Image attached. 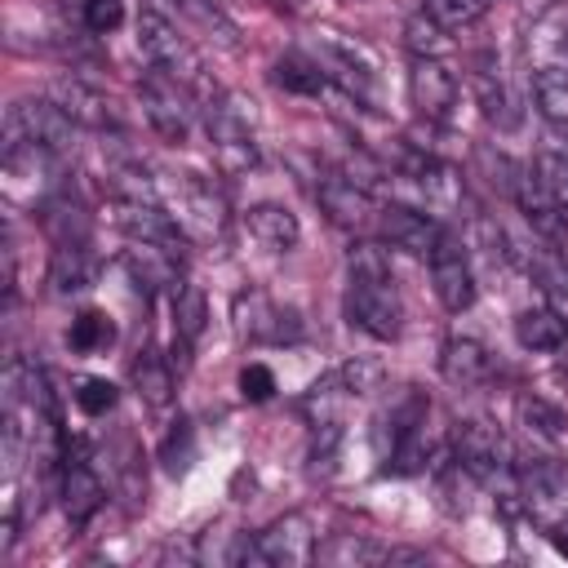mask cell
I'll return each instance as SVG.
<instances>
[{
	"label": "cell",
	"mask_w": 568,
	"mask_h": 568,
	"mask_svg": "<svg viewBox=\"0 0 568 568\" xmlns=\"http://www.w3.org/2000/svg\"><path fill=\"white\" fill-rule=\"evenodd\" d=\"M271 9H280V13H302L306 9V0H266Z\"/></svg>",
	"instance_id": "7dc6e473"
},
{
	"label": "cell",
	"mask_w": 568,
	"mask_h": 568,
	"mask_svg": "<svg viewBox=\"0 0 568 568\" xmlns=\"http://www.w3.org/2000/svg\"><path fill=\"white\" fill-rule=\"evenodd\" d=\"M271 80H275L284 93H297V98H320V93L333 84L328 71L320 67V58H306V53H284V58H275Z\"/></svg>",
	"instance_id": "4316f807"
},
{
	"label": "cell",
	"mask_w": 568,
	"mask_h": 568,
	"mask_svg": "<svg viewBox=\"0 0 568 568\" xmlns=\"http://www.w3.org/2000/svg\"><path fill=\"white\" fill-rule=\"evenodd\" d=\"M120 18H124V0H80V22H84L93 36L115 31Z\"/></svg>",
	"instance_id": "f6af8a7d"
},
{
	"label": "cell",
	"mask_w": 568,
	"mask_h": 568,
	"mask_svg": "<svg viewBox=\"0 0 568 568\" xmlns=\"http://www.w3.org/2000/svg\"><path fill=\"white\" fill-rule=\"evenodd\" d=\"M138 98H142L146 124H151L164 142L182 146V142L191 138V129H195V93H191L182 80H173V75H164V71L151 67V71L142 75V84H138Z\"/></svg>",
	"instance_id": "8992f818"
},
{
	"label": "cell",
	"mask_w": 568,
	"mask_h": 568,
	"mask_svg": "<svg viewBox=\"0 0 568 568\" xmlns=\"http://www.w3.org/2000/svg\"><path fill=\"white\" fill-rule=\"evenodd\" d=\"M515 342L524 351H564L568 324L555 306H528V311L515 315Z\"/></svg>",
	"instance_id": "484cf974"
},
{
	"label": "cell",
	"mask_w": 568,
	"mask_h": 568,
	"mask_svg": "<svg viewBox=\"0 0 568 568\" xmlns=\"http://www.w3.org/2000/svg\"><path fill=\"white\" fill-rule=\"evenodd\" d=\"M346 320L377 342H395L404 328V302L382 244L359 240L346 253Z\"/></svg>",
	"instance_id": "6da1fadb"
},
{
	"label": "cell",
	"mask_w": 568,
	"mask_h": 568,
	"mask_svg": "<svg viewBox=\"0 0 568 568\" xmlns=\"http://www.w3.org/2000/svg\"><path fill=\"white\" fill-rule=\"evenodd\" d=\"M204 324H209V297H204V288H195V284H178V293H173V368L182 373L191 359V346L200 342V333H204Z\"/></svg>",
	"instance_id": "d6986e66"
},
{
	"label": "cell",
	"mask_w": 568,
	"mask_h": 568,
	"mask_svg": "<svg viewBox=\"0 0 568 568\" xmlns=\"http://www.w3.org/2000/svg\"><path fill=\"white\" fill-rule=\"evenodd\" d=\"M155 186H160V204L178 217V226L186 231V240L217 244V240L226 235V226H231L226 200H222L204 178H191V173H160Z\"/></svg>",
	"instance_id": "7a4b0ae2"
},
{
	"label": "cell",
	"mask_w": 568,
	"mask_h": 568,
	"mask_svg": "<svg viewBox=\"0 0 568 568\" xmlns=\"http://www.w3.org/2000/svg\"><path fill=\"white\" fill-rule=\"evenodd\" d=\"M244 226H248V235H253L262 248H271V253H288V248L302 240V222H297V213L284 209V204H275V200L253 204V209L244 213Z\"/></svg>",
	"instance_id": "603a6c76"
},
{
	"label": "cell",
	"mask_w": 568,
	"mask_h": 568,
	"mask_svg": "<svg viewBox=\"0 0 568 568\" xmlns=\"http://www.w3.org/2000/svg\"><path fill=\"white\" fill-rule=\"evenodd\" d=\"M404 44L413 49V58H448L457 49L448 27H439L430 13H417V18L404 22Z\"/></svg>",
	"instance_id": "d590c367"
},
{
	"label": "cell",
	"mask_w": 568,
	"mask_h": 568,
	"mask_svg": "<svg viewBox=\"0 0 568 568\" xmlns=\"http://www.w3.org/2000/svg\"><path fill=\"white\" fill-rule=\"evenodd\" d=\"M257 550H262V564L271 568H302L315 559V524L311 515L302 510H288L280 519H271L262 532H257Z\"/></svg>",
	"instance_id": "7c38bea8"
},
{
	"label": "cell",
	"mask_w": 568,
	"mask_h": 568,
	"mask_svg": "<svg viewBox=\"0 0 568 568\" xmlns=\"http://www.w3.org/2000/svg\"><path fill=\"white\" fill-rule=\"evenodd\" d=\"M453 462H462L479 484H497L515 475L510 439L493 422H479V417L453 426Z\"/></svg>",
	"instance_id": "52a82bcc"
},
{
	"label": "cell",
	"mask_w": 568,
	"mask_h": 568,
	"mask_svg": "<svg viewBox=\"0 0 568 568\" xmlns=\"http://www.w3.org/2000/svg\"><path fill=\"white\" fill-rule=\"evenodd\" d=\"M111 342H115V324H111V315H102V311H80V315L71 320V328H67V346L80 351V355L106 351Z\"/></svg>",
	"instance_id": "8d00e7d4"
},
{
	"label": "cell",
	"mask_w": 568,
	"mask_h": 568,
	"mask_svg": "<svg viewBox=\"0 0 568 568\" xmlns=\"http://www.w3.org/2000/svg\"><path fill=\"white\" fill-rule=\"evenodd\" d=\"M178 257L182 253H169V248H160V244H142V240H133L129 248H124V257H120V266H124V275L138 284V293H146V297H155V293H178Z\"/></svg>",
	"instance_id": "2e32d148"
},
{
	"label": "cell",
	"mask_w": 568,
	"mask_h": 568,
	"mask_svg": "<svg viewBox=\"0 0 568 568\" xmlns=\"http://www.w3.org/2000/svg\"><path fill=\"white\" fill-rule=\"evenodd\" d=\"M133 31H138V49H142V58H146L155 71H164V75L182 80L191 93H204V98H209V80H204L200 53L191 49V40L178 31V22H173L164 9L146 4V9L138 13Z\"/></svg>",
	"instance_id": "3957f363"
},
{
	"label": "cell",
	"mask_w": 568,
	"mask_h": 568,
	"mask_svg": "<svg viewBox=\"0 0 568 568\" xmlns=\"http://www.w3.org/2000/svg\"><path fill=\"white\" fill-rule=\"evenodd\" d=\"M315 559L320 564H333V568H364V564H386L390 559V546L368 541V537H355V532H333L315 550Z\"/></svg>",
	"instance_id": "f1b7e54d"
},
{
	"label": "cell",
	"mask_w": 568,
	"mask_h": 568,
	"mask_svg": "<svg viewBox=\"0 0 568 568\" xmlns=\"http://www.w3.org/2000/svg\"><path fill=\"white\" fill-rule=\"evenodd\" d=\"M337 373H342V382L351 386V395H355V399H359V395H373V390H382V382H386V368H382L377 359H364V355L346 359Z\"/></svg>",
	"instance_id": "7bdbcfd3"
},
{
	"label": "cell",
	"mask_w": 568,
	"mask_h": 568,
	"mask_svg": "<svg viewBox=\"0 0 568 568\" xmlns=\"http://www.w3.org/2000/svg\"><path fill=\"white\" fill-rule=\"evenodd\" d=\"M426 13H430L439 27L462 31V27H470V22H479V18L488 13V0H426Z\"/></svg>",
	"instance_id": "ab89813d"
},
{
	"label": "cell",
	"mask_w": 568,
	"mask_h": 568,
	"mask_svg": "<svg viewBox=\"0 0 568 568\" xmlns=\"http://www.w3.org/2000/svg\"><path fill=\"white\" fill-rule=\"evenodd\" d=\"M53 102H58L75 124H84V129H120V111H115V102H111L102 89L84 84L80 75H62V80H53Z\"/></svg>",
	"instance_id": "e0dca14e"
},
{
	"label": "cell",
	"mask_w": 568,
	"mask_h": 568,
	"mask_svg": "<svg viewBox=\"0 0 568 568\" xmlns=\"http://www.w3.org/2000/svg\"><path fill=\"white\" fill-rule=\"evenodd\" d=\"M515 204L524 209V217H528L541 235H559V231H564V213L555 209V200H550V191H546V182H541L537 164H524V169H519Z\"/></svg>",
	"instance_id": "d4e9b609"
},
{
	"label": "cell",
	"mask_w": 568,
	"mask_h": 568,
	"mask_svg": "<svg viewBox=\"0 0 568 568\" xmlns=\"http://www.w3.org/2000/svg\"><path fill=\"white\" fill-rule=\"evenodd\" d=\"M377 231L390 248H404L413 257H430L435 244L444 240V226L426 209H408V204H386L377 213Z\"/></svg>",
	"instance_id": "9a60e30c"
},
{
	"label": "cell",
	"mask_w": 568,
	"mask_h": 568,
	"mask_svg": "<svg viewBox=\"0 0 568 568\" xmlns=\"http://www.w3.org/2000/svg\"><path fill=\"white\" fill-rule=\"evenodd\" d=\"M133 390L142 395L146 408H169V399H173V359H164L160 351H138Z\"/></svg>",
	"instance_id": "83f0119b"
},
{
	"label": "cell",
	"mask_w": 568,
	"mask_h": 568,
	"mask_svg": "<svg viewBox=\"0 0 568 568\" xmlns=\"http://www.w3.org/2000/svg\"><path fill=\"white\" fill-rule=\"evenodd\" d=\"M475 169L484 173V182L493 186V191H501V195H510L515 200V182H519V160H510L506 151H493V146H475Z\"/></svg>",
	"instance_id": "74e56055"
},
{
	"label": "cell",
	"mask_w": 568,
	"mask_h": 568,
	"mask_svg": "<svg viewBox=\"0 0 568 568\" xmlns=\"http://www.w3.org/2000/svg\"><path fill=\"white\" fill-rule=\"evenodd\" d=\"M71 133L75 120L53 102V98H18L4 115V133H0V155L13 151H49V155H67L71 151Z\"/></svg>",
	"instance_id": "277c9868"
},
{
	"label": "cell",
	"mask_w": 568,
	"mask_h": 568,
	"mask_svg": "<svg viewBox=\"0 0 568 568\" xmlns=\"http://www.w3.org/2000/svg\"><path fill=\"white\" fill-rule=\"evenodd\" d=\"M320 67L328 71V80L342 84L346 98H355V106H377V75L359 44L342 40L337 31H320Z\"/></svg>",
	"instance_id": "9c48e42d"
},
{
	"label": "cell",
	"mask_w": 568,
	"mask_h": 568,
	"mask_svg": "<svg viewBox=\"0 0 568 568\" xmlns=\"http://www.w3.org/2000/svg\"><path fill=\"white\" fill-rule=\"evenodd\" d=\"M111 222H115L129 240L160 244V248H169V253H182V244H186V231L178 226V217H173L164 204H155V200H124V195H115Z\"/></svg>",
	"instance_id": "8fae6325"
},
{
	"label": "cell",
	"mask_w": 568,
	"mask_h": 568,
	"mask_svg": "<svg viewBox=\"0 0 568 568\" xmlns=\"http://www.w3.org/2000/svg\"><path fill=\"white\" fill-rule=\"evenodd\" d=\"M355 395H351V386L342 382V373L333 368V373H324L311 390H306V399H302V408H306V417H311V426H328V422H342V413H346V404H351Z\"/></svg>",
	"instance_id": "f546056e"
},
{
	"label": "cell",
	"mask_w": 568,
	"mask_h": 568,
	"mask_svg": "<svg viewBox=\"0 0 568 568\" xmlns=\"http://www.w3.org/2000/svg\"><path fill=\"white\" fill-rule=\"evenodd\" d=\"M67 466H62V510H67V519L80 528V524H89L98 510H102V501H106V488H102V479H98V470L75 453H67L62 457Z\"/></svg>",
	"instance_id": "ac0fdd59"
},
{
	"label": "cell",
	"mask_w": 568,
	"mask_h": 568,
	"mask_svg": "<svg viewBox=\"0 0 568 568\" xmlns=\"http://www.w3.org/2000/svg\"><path fill=\"white\" fill-rule=\"evenodd\" d=\"M515 413H519L524 430H528V435H537V439H546V444H559V439L568 435L564 413H559L550 399H541V395H519Z\"/></svg>",
	"instance_id": "e575fe53"
},
{
	"label": "cell",
	"mask_w": 568,
	"mask_h": 568,
	"mask_svg": "<svg viewBox=\"0 0 568 568\" xmlns=\"http://www.w3.org/2000/svg\"><path fill=\"white\" fill-rule=\"evenodd\" d=\"M439 373H444L448 386L470 390V386H484L493 377V355L475 337H448L444 351H439Z\"/></svg>",
	"instance_id": "ffe728a7"
},
{
	"label": "cell",
	"mask_w": 568,
	"mask_h": 568,
	"mask_svg": "<svg viewBox=\"0 0 568 568\" xmlns=\"http://www.w3.org/2000/svg\"><path fill=\"white\" fill-rule=\"evenodd\" d=\"M191 457H195V430H191L186 417H178L173 430H169L164 444H160V462H164L173 475H182V470L191 466Z\"/></svg>",
	"instance_id": "60d3db41"
},
{
	"label": "cell",
	"mask_w": 568,
	"mask_h": 568,
	"mask_svg": "<svg viewBox=\"0 0 568 568\" xmlns=\"http://www.w3.org/2000/svg\"><path fill=\"white\" fill-rule=\"evenodd\" d=\"M532 102L550 124H568V67H537L532 71Z\"/></svg>",
	"instance_id": "d6a6232c"
},
{
	"label": "cell",
	"mask_w": 568,
	"mask_h": 568,
	"mask_svg": "<svg viewBox=\"0 0 568 568\" xmlns=\"http://www.w3.org/2000/svg\"><path fill=\"white\" fill-rule=\"evenodd\" d=\"M382 462H386V475H422V470L430 466V439H426V422H422V426L399 430V435L386 444Z\"/></svg>",
	"instance_id": "4dcf8cb0"
},
{
	"label": "cell",
	"mask_w": 568,
	"mask_h": 568,
	"mask_svg": "<svg viewBox=\"0 0 568 568\" xmlns=\"http://www.w3.org/2000/svg\"><path fill=\"white\" fill-rule=\"evenodd\" d=\"M470 89H475V98H479L484 120H493V124H501V129H510V124L519 120V115H515V102H510V93H506V84H501L497 71L475 67V71H470Z\"/></svg>",
	"instance_id": "836d02e7"
},
{
	"label": "cell",
	"mask_w": 568,
	"mask_h": 568,
	"mask_svg": "<svg viewBox=\"0 0 568 568\" xmlns=\"http://www.w3.org/2000/svg\"><path fill=\"white\" fill-rule=\"evenodd\" d=\"M430 284H435V297L444 302V311H453V315L470 311V306H475V297H479L475 266H470L466 248H462L448 231H444V240H439V244H435V253H430Z\"/></svg>",
	"instance_id": "30bf717a"
},
{
	"label": "cell",
	"mask_w": 568,
	"mask_h": 568,
	"mask_svg": "<svg viewBox=\"0 0 568 568\" xmlns=\"http://www.w3.org/2000/svg\"><path fill=\"white\" fill-rule=\"evenodd\" d=\"M315 200H320V209L328 213V222L342 226V231H368V226L377 222L373 191L359 186L351 173H328V178H320Z\"/></svg>",
	"instance_id": "4fadbf2b"
},
{
	"label": "cell",
	"mask_w": 568,
	"mask_h": 568,
	"mask_svg": "<svg viewBox=\"0 0 568 568\" xmlns=\"http://www.w3.org/2000/svg\"><path fill=\"white\" fill-rule=\"evenodd\" d=\"M115 404H120L115 382H106V377H80L75 382V408L84 417H106Z\"/></svg>",
	"instance_id": "f35d334b"
},
{
	"label": "cell",
	"mask_w": 568,
	"mask_h": 568,
	"mask_svg": "<svg viewBox=\"0 0 568 568\" xmlns=\"http://www.w3.org/2000/svg\"><path fill=\"white\" fill-rule=\"evenodd\" d=\"M178 13H186L191 27H200L209 40H217L222 49H240V27L226 18V9L217 0H173Z\"/></svg>",
	"instance_id": "1f68e13d"
},
{
	"label": "cell",
	"mask_w": 568,
	"mask_h": 568,
	"mask_svg": "<svg viewBox=\"0 0 568 568\" xmlns=\"http://www.w3.org/2000/svg\"><path fill=\"white\" fill-rule=\"evenodd\" d=\"M235 333L253 346H293L302 342V315L293 306H280L262 288H244L235 297Z\"/></svg>",
	"instance_id": "ba28073f"
},
{
	"label": "cell",
	"mask_w": 568,
	"mask_h": 568,
	"mask_svg": "<svg viewBox=\"0 0 568 568\" xmlns=\"http://www.w3.org/2000/svg\"><path fill=\"white\" fill-rule=\"evenodd\" d=\"M49 293L53 297H80L93 288L98 280V262L89 253V244H58L49 257Z\"/></svg>",
	"instance_id": "7402d4cb"
},
{
	"label": "cell",
	"mask_w": 568,
	"mask_h": 568,
	"mask_svg": "<svg viewBox=\"0 0 568 568\" xmlns=\"http://www.w3.org/2000/svg\"><path fill=\"white\" fill-rule=\"evenodd\" d=\"M240 395H244L248 404H266V399L275 395V373H271L266 364H244V368H240Z\"/></svg>",
	"instance_id": "bcb514c9"
},
{
	"label": "cell",
	"mask_w": 568,
	"mask_h": 568,
	"mask_svg": "<svg viewBox=\"0 0 568 568\" xmlns=\"http://www.w3.org/2000/svg\"><path fill=\"white\" fill-rule=\"evenodd\" d=\"M111 457H115V488L129 497V501H138L142 497V488H146V479H142V470H138V453H133V444L129 439H120L115 448H106Z\"/></svg>",
	"instance_id": "ee69618b"
},
{
	"label": "cell",
	"mask_w": 568,
	"mask_h": 568,
	"mask_svg": "<svg viewBox=\"0 0 568 568\" xmlns=\"http://www.w3.org/2000/svg\"><path fill=\"white\" fill-rule=\"evenodd\" d=\"M515 484H519V501L528 510L550 506V501H568V466L555 457L515 462Z\"/></svg>",
	"instance_id": "44dd1931"
},
{
	"label": "cell",
	"mask_w": 568,
	"mask_h": 568,
	"mask_svg": "<svg viewBox=\"0 0 568 568\" xmlns=\"http://www.w3.org/2000/svg\"><path fill=\"white\" fill-rule=\"evenodd\" d=\"M537 173H541V182H546V191H550L555 209H559V213H564V222H568V155H559V151L537 155Z\"/></svg>",
	"instance_id": "b9f144b4"
},
{
	"label": "cell",
	"mask_w": 568,
	"mask_h": 568,
	"mask_svg": "<svg viewBox=\"0 0 568 568\" xmlns=\"http://www.w3.org/2000/svg\"><path fill=\"white\" fill-rule=\"evenodd\" d=\"M204 129H209V146L222 173H248L257 164V138H253V102H244L240 93H217L204 106Z\"/></svg>",
	"instance_id": "5b68a950"
},
{
	"label": "cell",
	"mask_w": 568,
	"mask_h": 568,
	"mask_svg": "<svg viewBox=\"0 0 568 568\" xmlns=\"http://www.w3.org/2000/svg\"><path fill=\"white\" fill-rule=\"evenodd\" d=\"M408 98H413L422 120L444 124L453 115V106H457V75L444 67V58H413Z\"/></svg>",
	"instance_id": "5bb4252c"
},
{
	"label": "cell",
	"mask_w": 568,
	"mask_h": 568,
	"mask_svg": "<svg viewBox=\"0 0 568 568\" xmlns=\"http://www.w3.org/2000/svg\"><path fill=\"white\" fill-rule=\"evenodd\" d=\"M40 226L49 231L53 244H89V213L71 191H53L40 200Z\"/></svg>",
	"instance_id": "cb8c5ba5"
},
{
	"label": "cell",
	"mask_w": 568,
	"mask_h": 568,
	"mask_svg": "<svg viewBox=\"0 0 568 568\" xmlns=\"http://www.w3.org/2000/svg\"><path fill=\"white\" fill-rule=\"evenodd\" d=\"M550 546H555L559 555H568V528H555V532H550Z\"/></svg>",
	"instance_id": "c3c4849f"
}]
</instances>
